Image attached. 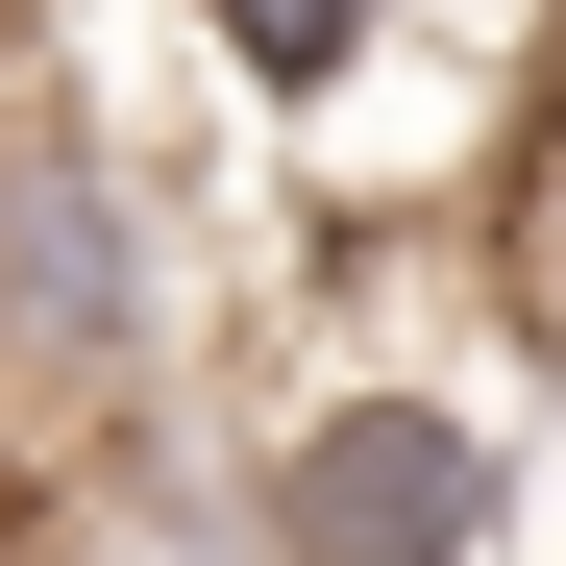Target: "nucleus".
I'll use <instances>...</instances> for the list:
<instances>
[{
  "label": "nucleus",
  "instance_id": "nucleus-1",
  "mask_svg": "<svg viewBox=\"0 0 566 566\" xmlns=\"http://www.w3.org/2000/svg\"><path fill=\"white\" fill-rule=\"evenodd\" d=\"M148 419H198V247H172V172L99 148L74 99H0V443L99 468Z\"/></svg>",
  "mask_w": 566,
  "mask_h": 566
},
{
  "label": "nucleus",
  "instance_id": "nucleus-2",
  "mask_svg": "<svg viewBox=\"0 0 566 566\" xmlns=\"http://www.w3.org/2000/svg\"><path fill=\"white\" fill-rule=\"evenodd\" d=\"M25 566H296V542H271V493H247V419L198 395V419H148L99 468H50V493H25Z\"/></svg>",
  "mask_w": 566,
  "mask_h": 566
},
{
  "label": "nucleus",
  "instance_id": "nucleus-3",
  "mask_svg": "<svg viewBox=\"0 0 566 566\" xmlns=\"http://www.w3.org/2000/svg\"><path fill=\"white\" fill-rule=\"evenodd\" d=\"M419 25H443V0H198V74H222L247 124L345 148V124H369V74H395Z\"/></svg>",
  "mask_w": 566,
  "mask_h": 566
}]
</instances>
